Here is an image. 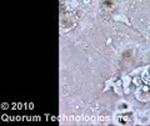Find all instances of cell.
<instances>
[{
    "instance_id": "6da1fadb",
    "label": "cell",
    "mask_w": 150,
    "mask_h": 126,
    "mask_svg": "<svg viewBox=\"0 0 150 126\" xmlns=\"http://www.w3.org/2000/svg\"><path fill=\"white\" fill-rule=\"evenodd\" d=\"M143 81L145 84L150 85V66L148 68V70H145V73L143 74Z\"/></svg>"
}]
</instances>
